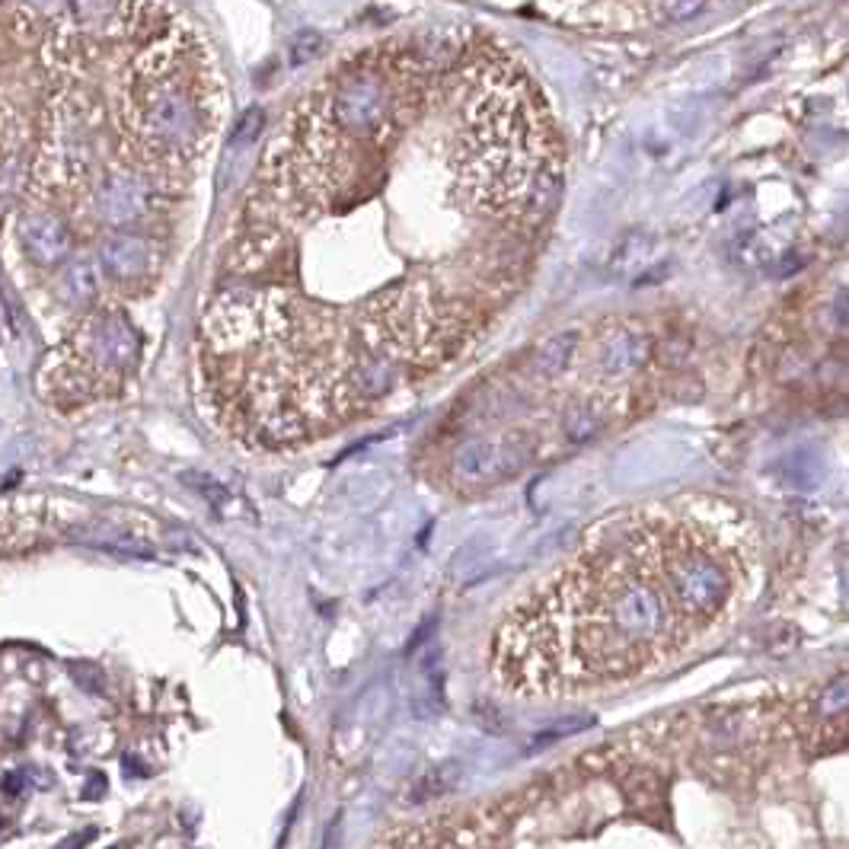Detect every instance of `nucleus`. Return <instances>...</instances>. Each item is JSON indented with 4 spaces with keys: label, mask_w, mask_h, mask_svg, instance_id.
Masks as SVG:
<instances>
[{
    "label": "nucleus",
    "mask_w": 849,
    "mask_h": 849,
    "mask_svg": "<svg viewBox=\"0 0 849 849\" xmlns=\"http://www.w3.org/2000/svg\"><path fill=\"white\" fill-rule=\"evenodd\" d=\"M141 358V336L116 304H99L45 355L39 393L71 412L118 393Z\"/></svg>",
    "instance_id": "5"
},
{
    "label": "nucleus",
    "mask_w": 849,
    "mask_h": 849,
    "mask_svg": "<svg viewBox=\"0 0 849 849\" xmlns=\"http://www.w3.org/2000/svg\"><path fill=\"white\" fill-rule=\"evenodd\" d=\"M16 236L22 243V253L42 269L61 265L73 249V230L61 214L48 211L42 205H30L16 218Z\"/></svg>",
    "instance_id": "7"
},
{
    "label": "nucleus",
    "mask_w": 849,
    "mask_h": 849,
    "mask_svg": "<svg viewBox=\"0 0 849 849\" xmlns=\"http://www.w3.org/2000/svg\"><path fill=\"white\" fill-rule=\"evenodd\" d=\"M579 352V330H562L556 336H549L540 342V348L534 352V371L540 373L543 381H553V377H562L569 371L571 358Z\"/></svg>",
    "instance_id": "11"
},
{
    "label": "nucleus",
    "mask_w": 849,
    "mask_h": 849,
    "mask_svg": "<svg viewBox=\"0 0 849 849\" xmlns=\"http://www.w3.org/2000/svg\"><path fill=\"white\" fill-rule=\"evenodd\" d=\"M96 792H106V779L99 776V773H93V776H90V783H87V789H83V795L93 798Z\"/></svg>",
    "instance_id": "17"
},
{
    "label": "nucleus",
    "mask_w": 849,
    "mask_h": 849,
    "mask_svg": "<svg viewBox=\"0 0 849 849\" xmlns=\"http://www.w3.org/2000/svg\"><path fill=\"white\" fill-rule=\"evenodd\" d=\"M106 285V269L99 262L96 253H81L61 275V297L67 304H83V307H93L96 297L103 294Z\"/></svg>",
    "instance_id": "10"
},
{
    "label": "nucleus",
    "mask_w": 849,
    "mask_h": 849,
    "mask_svg": "<svg viewBox=\"0 0 849 849\" xmlns=\"http://www.w3.org/2000/svg\"><path fill=\"white\" fill-rule=\"evenodd\" d=\"M703 4H706V0H667L665 13L671 16L673 22H687V20H693L699 10H703Z\"/></svg>",
    "instance_id": "16"
},
{
    "label": "nucleus",
    "mask_w": 849,
    "mask_h": 849,
    "mask_svg": "<svg viewBox=\"0 0 849 849\" xmlns=\"http://www.w3.org/2000/svg\"><path fill=\"white\" fill-rule=\"evenodd\" d=\"M22 789V773H10L7 779H4V792H10V795H16V792Z\"/></svg>",
    "instance_id": "18"
},
{
    "label": "nucleus",
    "mask_w": 849,
    "mask_h": 849,
    "mask_svg": "<svg viewBox=\"0 0 849 849\" xmlns=\"http://www.w3.org/2000/svg\"><path fill=\"white\" fill-rule=\"evenodd\" d=\"M450 167L485 214L540 220L562 185L553 122L540 93L508 55L483 48L454 77Z\"/></svg>",
    "instance_id": "4"
},
{
    "label": "nucleus",
    "mask_w": 849,
    "mask_h": 849,
    "mask_svg": "<svg viewBox=\"0 0 849 849\" xmlns=\"http://www.w3.org/2000/svg\"><path fill=\"white\" fill-rule=\"evenodd\" d=\"M90 836H93V834H81V836H71V840H64V843H61L58 849H81L83 843L90 840Z\"/></svg>",
    "instance_id": "19"
},
{
    "label": "nucleus",
    "mask_w": 849,
    "mask_h": 849,
    "mask_svg": "<svg viewBox=\"0 0 849 849\" xmlns=\"http://www.w3.org/2000/svg\"><path fill=\"white\" fill-rule=\"evenodd\" d=\"M836 316H840V322H846L849 326V297H843V301L836 304Z\"/></svg>",
    "instance_id": "20"
},
{
    "label": "nucleus",
    "mask_w": 849,
    "mask_h": 849,
    "mask_svg": "<svg viewBox=\"0 0 849 849\" xmlns=\"http://www.w3.org/2000/svg\"><path fill=\"white\" fill-rule=\"evenodd\" d=\"M527 460L530 444L524 438H469L454 450L450 473L457 485H485L511 476Z\"/></svg>",
    "instance_id": "6"
},
{
    "label": "nucleus",
    "mask_w": 849,
    "mask_h": 849,
    "mask_svg": "<svg viewBox=\"0 0 849 849\" xmlns=\"http://www.w3.org/2000/svg\"><path fill=\"white\" fill-rule=\"evenodd\" d=\"M262 128H265V112L259 109V106H253V109H246L234 124H230L227 147L230 150H249V147L256 144L259 134H262Z\"/></svg>",
    "instance_id": "14"
},
{
    "label": "nucleus",
    "mask_w": 849,
    "mask_h": 849,
    "mask_svg": "<svg viewBox=\"0 0 849 849\" xmlns=\"http://www.w3.org/2000/svg\"><path fill=\"white\" fill-rule=\"evenodd\" d=\"M320 48H322V39L316 36L313 30L301 32V36L294 39V45H291V64H294V67L307 64V61L313 58V55H320Z\"/></svg>",
    "instance_id": "15"
},
{
    "label": "nucleus",
    "mask_w": 849,
    "mask_h": 849,
    "mask_svg": "<svg viewBox=\"0 0 849 849\" xmlns=\"http://www.w3.org/2000/svg\"><path fill=\"white\" fill-rule=\"evenodd\" d=\"M99 262L106 269V279L118 285H147L160 269V249L144 234H112L99 246Z\"/></svg>",
    "instance_id": "8"
},
{
    "label": "nucleus",
    "mask_w": 849,
    "mask_h": 849,
    "mask_svg": "<svg viewBox=\"0 0 849 849\" xmlns=\"http://www.w3.org/2000/svg\"><path fill=\"white\" fill-rule=\"evenodd\" d=\"M454 320L428 281H403L339 310L287 287H240L198 326V390L249 447L307 444L373 406L403 367L450 358Z\"/></svg>",
    "instance_id": "2"
},
{
    "label": "nucleus",
    "mask_w": 849,
    "mask_h": 849,
    "mask_svg": "<svg viewBox=\"0 0 849 849\" xmlns=\"http://www.w3.org/2000/svg\"><path fill=\"white\" fill-rule=\"evenodd\" d=\"M604 422H607V416H604L601 406L575 403V406H569V412H565V418H562V434L569 444H585V441H591L594 434L601 432Z\"/></svg>",
    "instance_id": "12"
},
{
    "label": "nucleus",
    "mask_w": 849,
    "mask_h": 849,
    "mask_svg": "<svg viewBox=\"0 0 849 849\" xmlns=\"http://www.w3.org/2000/svg\"><path fill=\"white\" fill-rule=\"evenodd\" d=\"M112 39L118 73L103 106L134 154L176 179L218 141L224 81L205 39L160 0H122Z\"/></svg>",
    "instance_id": "3"
},
{
    "label": "nucleus",
    "mask_w": 849,
    "mask_h": 849,
    "mask_svg": "<svg viewBox=\"0 0 849 849\" xmlns=\"http://www.w3.org/2000/svg\"><path fill=\"white\" fill-rule=\"evenodd\" d=\"M750 549L744 520L712 502L610 514L502 620L498 683L556 696L665 665L738 607Z\"/></svg>",
    "instance_id": "1"
},
{
    "label": "nucleus",
    "mask_w": 849,
    "mask_h": 849,
    "mask_svg": "<svg viewBox=\"0 0 849 849\" xmlns=\"http://www.w3.org/2000/svg\"><path fill=\"white\" fill-rule=\"evenodd\" d=\"M652 246L655 240L648 234H642V230H632V234L622 236V243L616 246L613 253V271H620V275H632V271L642 269L648 259H652Z\"/></svg>",
    "instance_id": "13"
},
{
    "label": "nucleus",
    "mask_w": 849,
    "mask_h": 849,
    "mask_svg": "<svg viewBox=\"0 0 849 849\" xmlns=\"http://www.w3.org/2000/svg\"><path fill=\"white\" fill-rule=\"evenodd\" d=\"M648 336L636 326H610V330L597 332V342H594V367L601 377L610 381H620V377H630L632 371L645 364L648 358Z\"/></svg>",
    "instance_id": "9"
}]
</instances>
